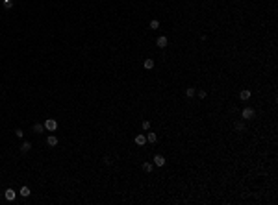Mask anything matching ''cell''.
<instances>
[{"label":"cell","instance_id":"6da1fadb","mask_svg":"<svg viewBox=\"0 0 278 205\" xmlns=\"http://www.w3.org/2000/svg\"><path fill=\"white\" fill-rule=\"evenodd\" d=\"M45 129H48V131H56L58 129V122L54 120V118H48V120H45Z\"/></svg>","mask_w":278,"mask_h":205},{"label":"cell","instance_id":"7a4b0ae2","mask_svg":"<svg viewBox=\"0 0 278 205\" xmlns=\"http://www.w3.org/2000/svg\"><path fill=\"white\" fill-rule=\"evenodd\" d=\"M241 116H243L245 120H250V118L256 116V111H254L252 107H245V109H243V113H241Z\"/></svg>","mask_w":278,"mask_h":205},{"label":"cell","instance_id":"3957f363","mask_svg":"<svg viewBox=\"0 0 278 205\" xmlns=\"http://www.w3.org/2000/svg\"><path fill=\"white\" fill-rule=\"evenodd\" d=\"M152 163H154V166H165L167 161H165V157H163V155H159V153H158V155H154Z\"/></svg>","mask_w":278,"mask_h":205},{"label":"cell","instance_id":"277c9868","mask_svg":"<svg viewBox=\"0 0 278 205\" xmlns=\"http://www.w3.org/2000/svg\"><path fill=\"white\" fill-rule=\"evenodd\" d=\"M4 198H6L7 202H15V190H13V188H6V192H4Z\"/></svg>","mask_w":278,"mask_h":205},{"label":"cell","instance_id":"5b68a950","mask_svg":"<svg viewBox=\"0 0 278 205\" xmlns=\"http://www.w3.org/2000/svg\"><path fill=\"white\" fill-rule=\"evenodd\" d=\"M167 43H169V41H167V37H165V35H159V37L156 39V45H158L159 48H165V46H167Z\"/></svg>","mask_w":278,"mask_h":205},{"label":"cell","instance_id":"8992f818","mask_svg":"<svg viewBox=\"0 0 278 205\" xmlns=\"http://www.w3.org/2000/svg\"><path fill=\"white\" fill-rule=\"evenodd\" d=\"M135 144H137V146H145V144H147V135H135Z\"/></svg>","mask_w":278,"mask_h":205},{"label":"cell","instance_id":"52a82bcc","mask_svg":"<svg viewBox=\"0 0 278 205\" xmlns=\"http://www.w3.org/2000/svg\"><path fill=\"white\" fill-rule=\"evenodd\" d=\"M58 142H60V140H58V137L56 135H50L48 139H46V144H48L50 148H54V146H58Z\"/></svg>","mask_w":278,"mask_h":205},{"label":"cell","instance_id":"ba28073f","mask_svg":"<svg viewBox=\"0 0 278 205\" xmlns=\"http://www.w3.org/2000/svg\"><path fill=\"white\" fill-rule=\"evenodd\" d=\"M147 142L156 144V142H158V135H156V133H150V131H148V133H147Z\"/></svg>","mask_w":278,"mask_h":205},{"label":"cell","instance_id":"9c48e42d","mask_svg":"<svg viewBox=\"0 0 278 205\" xmlns=\"http://www.w3.org/2000/svg\"><path fill=\"white\" fill-rule=\"evenodd\" d=\"M250 96H252V93H250L249 89H245V91H241V93H239V98H241V100H249Z\"/></svg>","mask_w":278,"mask_h":205},{"label":"cell","instance_id":"30bf717a","mask_svg":"<svg viewBox=\"0 0 278 205\" xmlns=\"http://www.w3.org/2000/svg\"><path fill=\"white\" fill-rule=\"evenodd\" d=\"M143 67H145L147 70L154 69V59H145V61H143Z\"/></svg>","mask_w":278,"mask_h":205},{"label":"cell","instance_id":"8fae6325","mask_svg":"<svg viewBox=\"0 0 278 205\" xmlns=\"http://www.w3.org/2000/svg\"><path fill=\"white\" fill-rule=\"evenodd\" d=\"M30 150H32V144H30L28 140H26V142H22V146H21V152L22 153H28Z\"/></svg>","mask_w":278,"mask_h":205},{"label":"cell","instance_id":"7c38bea8","mask_svg":"<svg viewBox=\"0 0 278 205\" xmlns=\"http://www.w3.org/2000/svg\"><path fill=\"white\" fill-rule=\"evenodd\" d=\"M143 170H145V172H148V174H150V172L154 170V163H143Z\"/></svg>","mask_w":278,"mask_h":205},{"label":"cell","instance_id":"4fadbf2b","mask_svg":"<svg viewBox=\"0 0 278 205\" xmlns=\"http://www.w3.org/2000/svg\"><path fill=\"white\" fill-rule=\"evenodd\" d=\"M19 194H21L22 198H28V196H30V188L28 187H22L21 190H19Z\"/></svg>","mask_w":278,"mask_h":205},{"label":"cell","instance_id":"5bb4252c","mask_svg":"<svg viewBox=\"0 0 278 205\" xmlns=\"http://www.w3.org/2000/svg\"><path fill=\"white\" fill-rule=\"evenodd\" d=\"M43 131H45L43 124H33V133H43Z\"/></svg>","mask_w":278,"mask_h":205},{"label":"cell","instance_id":"9a60e30c","mask_svg":"<svg viewBox=\"0 0 278 205\" xmlns=\"http://www.w3.org/2000/svg\"><path fill=\"white\" fill-rule=\"evenodd\" d=\"M2 4H4L6 9H11V7H13V0H2Z\"/></svg>","mask_w":278,"mask_h":205},{"label":"cell","instance_id":"2e32d148","mask_svg":"<svg viewBox=\"0 0 278 205\" xmlns=\"http://www.w3.org/2000/svg\"><path fill=\"white\" fill-rule=\"evenodd\" d=\"M234 128H236V131H243V129H245V124H243V122H236V124H234Z\"/></svg>","mask_w":278,"mask_h":205},{"label":"cell","instance_id":"e0dca14e","mask_svg":"<svg viewBox=\"0 0 278 205\" xmlns=\"http://www.w3.org/2000/svg\"><path fill=\"white\" fill-rule=\"evenodd\" d=\"M159 28V21H150V30H158Z\"/></svg>","mask_w":278,"mask_h":205},{"label":"cell","instance_id":"ac0fdd59","mask_svg":"<svg viewBox=\"0 0 278 205\" xmlns=\"http://www.w3.org/2000/svg\"><path fill=\"white\" fill-rule=\"evenodd\" d=\"M193 94H195V89H193V87L186 89V96H189V98H191V96H193Z\"/></svg>","mask_w":278,"mask_h":205},{"label":"cell","instance_id":"d6986e66","mask_svg":"<svg viewBox=\"0 0 278 205\" xmlns=\"http://www.w3.org/2000/svg\"><path fill=\"white\" fill-rule=\"evenodd\" d=\"M15 137L22 139V137H24V131H22V129H15Z\"/></svg>","mask_w":278,"mask_h":205},{"label":"cell","instance_id":"ffe728a7","mask_svg":"<svg viewBox=\"0 0 278 205\" xmlns=\"http://www.w3.org/2000/svg\"><path fill=\"white\" fill-rule=\"evenodd\" d=\"M198 96H200V98H206V96H208V91L200 89V91H198Z\"/></svg>","mask_w":278,"mask_h":205},{"label":"cell","instance_id":"44dd1931","mask_svg":"<svg viewBox=\"0 0 278 205\" xmlns=\"http://www.w3.org/2000/svg\"><path fill=\"white\" fill-rule=\"evenodd\" d=\"M143 129H150V120H143Z\"/></svg>","mask_w":278,"mask_h":205},{"label":"cell","instance_id":"7402d4cb","mask_svg":"<svg viewBox=\"0 0 278 205\" xmlns=\"http://www.w3.org/2000/svg\"><path fill=\"white\" fill-rule=\"evenodd\" d=\"M102 161H104V164H108V166H109V164H111V159H109V157H104Z\"/></svg>","mask_w":278,"mask_h":205}]
</instances>
